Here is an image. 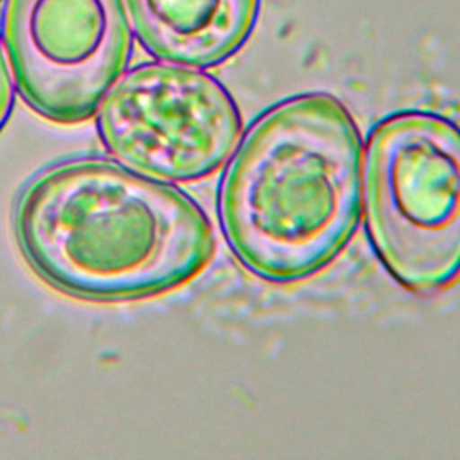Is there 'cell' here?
<instances>
[{
  "label": "cell",
  "mask_w": 460,
  "mask_h": 460,
  "mask_svg": "<svg viewBox=\"0 0 460 460\" xmlns=\"http://www.w3.org/2000/svg\"><path fill=\"white\" fill-rule=\"evenodd\" d=\"M13 226L41 280L90 302L176 289L216 250L212 225L187 192L99 156L40 171L16 199Z\"/></svg>",
  "instance_id": "6da1fadb"
},
{
  "label": "cell",
  "mask_w": 460,
  "mask_h": 460,
  "mask_svg": "<svg viewBox=\"0 0 460 460\" xmlns=\"http://www.w3.org/2000/svg\"><path fill=\"white\" fill-rule=\"evenodd\" d=\"M363 142L332 95L275 104L243 137L219 185L225 239L253 275L279 284L327 266L361 212Z\"/></svg>",
  "instance_id": "7a4b0ae2"
},
{
  "label": "cell",
  "mask_w": 460,
  "mask_h": 460,
  "mask_svg": "<svg viewBox=\"0 0 460 460\" xmlns=\"http://www.w3.org/2000/svg\"><path fill=\"white\" fill-rule=\"evenodd\" d=\"M363 212L379 262L406 289L460 277V129L442 115L381 120L363 153Z\"/></svg>",
  "instance_id": "3957f363"
},
{
  "label": "cell",
  "mask_w": 460,
  "mask_h": 460,
  "mask_svg": "<svg viewBox=\"0 0 460 460\" xmlns=\"http://www.w3.org/2000/svg\"><path fill=\"white\" fill-rule=\"evenodd\" d=\"M97 131L128 169L160 181L212 174L235 151L239 110L212 75L149 61L122 74L99 104Z\"/></svg>",
  "instance_id": "277c9868"
},
{
  "label": "cell",
  "mask_w": 460,
  "mask_h": 460,
  "mask_svg": "<svg viewBox=\"0 0 460 460\" xmlns=\"http://www.w3.org/2000/svg\"><path fill=\"white\" fill-rule=\"evenodd\" d=\"M2 40L18 93L56 124L90 119L133 47L122 0H4Z\"/></svg>",
  "instance_id": "5b68a950"
},
{
  "label": "cell",
  "mask_w": 460,
  "mask_h": 460,
  "mask_svg": "<svg viewBox=\"0 0 460 460\" xmlns=\"http://www.w3.org/2000/svg\"><path fill=\"white\" fill-rule=\"evenodd\" d=\"M140 45L160 61L214 66L248 38L259 0H126Z\"/></svg>",
  "instance_id": "8992f818"
},
{
  "label": "cell",
  "mask_w": 460,
  "mask_h": 460,
  "mask_svg": "<svg viewBox=\"0 0 460 460\" xmlns=\"http://www.w3.org/2000/svg\"><path fill=\"white\" fill-rule=\"evenodd\" d=\"M13 102H14L13 74H11V66L7 65V58H5L2 43H0V131L5 126V122L9 120Z\"/></svg>",
  "instance_id": "52a82bcc"
}]
</instances>
